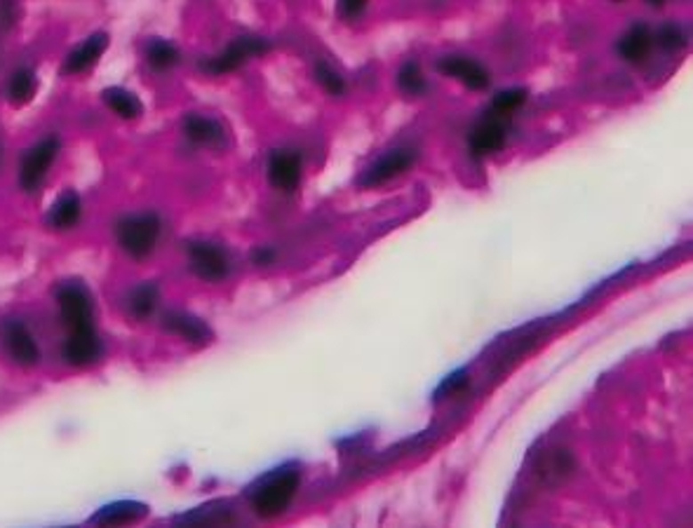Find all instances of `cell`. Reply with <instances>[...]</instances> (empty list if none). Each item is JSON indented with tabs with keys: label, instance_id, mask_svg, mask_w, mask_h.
Returning <instances> with one entry per match:
<instances>
[{
	"label": "cell",
	"instance_id": "14",
	"mask_svg": "<svg viewBox=\"0 0 693 528\" xmlns=\"http://www.w3.org/2000/svg\"><path fill=\"white\" fill-rule=\"evenodd\" d=\"M183 137L193 141L197 146H222L226 141V130H223V124L214 117L207 116H197V113H189V116L183 117L181 123Z\"/></svg>",
	"mask_w": 693,
	"mask_h": 528
},
{
	"label": "cell",
	"instance_id": "6",
	"mask_svg": "<svg viewBox=\"0 0 693 528\" xmlns=\"http://www.w3.org/2000/svg\"><path fill=\"white\" fill-rule=\"evenodd\" d=\"M508 130H511V116L487 111V116H482V120L468 134V148L475 157L494 156L505 146Z\"/></svg>",
	"mask_w": 693,
	"mask_h": 528
},
{
	"label": "cell",
	"instance_id": "29",
	"mask_svg": "<svg viewBox=\"0 0 693 528\" xmlns=\"http://www.w3.org/2000/svg\"><path fill=\"white\" fill-rule=\"evenodd\" d=\"M17 17H20V0H0V31H10L17 24Z\"/></svg>",
	"mask_w": 693,
	"mask_h": 528
},
{
	"label": "cell",
	"instance_id": "27",
	"mask_svg": "<svg viewBox=\"0 0 693 528\" xmlns=\"http://www.w3.org/2000/svg\"><path fill=\"white\" fill-rule=\"evenodd\" d=\"M656 36V43L661 47H665V50H670V52H674V50H680V47L687 45V33H684V28L677 24V21H667V24H663L661 31L654 33Z\"/></svg>",
	"mask_w": 693,
	"mask_h": 528
},
{
	"label": "cell",
	"instance_id": "26",
	"mask_svg": "<svg viewBox=\"0 0 693 528\" xmlns=\"http://www.w3.org/2000/svg\"><path fill=\"white\" fill-rule=\"evenodd\" d=\"M315 80L320 83V87L332 97H343L346 94V80L336 68L327 64V61H318L315 64Z\"/></svg>",
	"mask_w": 693,
	"mask_h": 528
},
{
	"label": "cell",
	"instance_id": "22",
	"mask_svg": "<svg viewBox=\"0 0 693 528\" xmlns=\"http://www.w3.org/2000/svg\"><path fill=\"white\" fill-rule=\"evenodd\" d=\"M38 90V78L31 68H20L12 73V78L7 83V97L14 106H27Z\"/></svg>",
	"mask_w": 693,
	"mask_h": 528
},
{
	"label": "cell",
	"instance_id": "23",
	"mask_svg": "<svg viewBox=\"0 0 693 528\" xmlns=\"http://www.w3.org/2000/svg\"><path fill=\"white\" fill-rule=\"evenodd\" d=\"M146 61L153 71H170L179 64V50L167 40L156 38L146 45Z\"/></svg>",
	"mask_w": 693,
	"mask_h": 528
},
{
	"label": "cell",
	"instance_id": "12",
	"mask_svg": "<svg viewBox=\"0 0 693 528\" xmlns=\"http://www.w3.org/2000/svg\"><path fill=\"white\" fill-rule=\"evenodd\" d=\"M3 340H5L7 355L12 357L14 364L31 369L40 362V348L36 346V339L27 329V324H21L17 320H7L3 326Z\"/></svg>",
	"mask_w": 693,
	"mask_h": 528
},
{
	"label": "cell",
	"instance_id": "9",
	"mask_svg": "<svg viewBox=\"0 0 693 528\" xmlns=\"http://www.w3.org/2000/svg\"><path fill=\"white\" fill-rule=\"evenodd\" d=\"M438 71L447 78L458 80L468 90L482 92L491 85L489 71L479 64L478 59L463 57V54H447L438 61Z\"/></svg>",
	"mask_w": 693,
	"mask_h": 528
},
{
	"label": "cell",
	"instance_id": "28",
	"mask_svg": "<svg viewBox=\"0 0 693 528\" xmlns=\"http://www.w3.org/2000/svg\"><path fill=\"white\" fill-rule=\"evenodd\" d=\"M367 5H369V0H336V12L343 20L355 21L365 14Z\"/></svg>",
	"mask_w": 693,
	"mask_h": 528
},
{
	"label": "cell",
	"instance_id": "31",
	"mask_svg": "<svg viewBox=\"0 0 693 528\" xmlns=\"http://www.w3.org/2000/svg\"><path fill=\"white\" fill-rule=\"evenodd\" d=\"M273 249H266V247H262V249H256V252H254V263H256V266H269V263L270 261H273Z\"/></svg>",
	"mask_w": 693,
	"mask_h": 528
},
{
	"label": "cell",
	"instance_id": "24",
	"mask_svg": "<svg viewBox=\"0 0 693 528\" xmlns=\"http://www.w3.org/2000/svg\"><path fill=\"white\" fill-rule=\"evenodd\" d=\"M398 87L405 92L407 97H423L428 92V80L416 61H407L398 71Z\"/></svg>",
	"mask_w": 693,
	"mask_h": 528
},
{
	"label": "cell",
	"instance_id": "17",
	"mask_svg": "<svg viewBox=\"0 0 693 528\" xmlns=\"http://www.w3.org/2000/svg\"><path fill=\"white\" fill-rule=\"evenodd\" d=\"M106 47H109V36L101 31L92 33L83 45L76 47V50L66 57L64 71L73 73V76H76V73L87 71L90 66H94L99 59H101V54L106 52Z\"/></svg>",
	"mask_w": 693,
	"mask_h": 528
},
{
	"label": "cell",
	"instance_id": "30",
	"mask_svg": "<svg viewBox=\"0 0 693 528\" xmlns=\"http://www.w3.org/2000/svg\"><path fill=\"white\" fill-rule=\"evenodd\" d=\"M465 385V372H458V373H452L449 379L445 380V383L439 385V390H438V397H447L449 392H456L461 390Z\"/></svg>",
	"mask_w": 693,
	"mask_h": 528
},
{
	"label": "cell",
	"instance_id": "2",
	"mask_svg": "<svg viewBox=\"0 0 693 528\" xmlns=\"http://www.w3.org/2000/svg\"><path fill=\"white\" fill-rule=\"evenodd\" d=\"M163 230V221L156 212H141V214H127L116 223V237L125 254L130 259H146L157 244Z\"/></svg>",
	"mask_w": 693,
	"mask_h": 528
},
{
	"label": "cell",
	"instance_id": "1",
	"mask_svg": "<svg viewBox=\"0 0 693 528\" xmlns=\"http://www.w3.org/2000/svg\"><path fill=\"white\" fill-rule=\"evenodd\" d=\"M299 484H302V475L294 468H280L263 475L249 489L252 509L262 519H273V516L282 515L289 508V502L294 500Z\"/></svg>",
	"mask_w": 693,
	"mask_h": 528
},
{
	"label": "cell",
	"instance_id": "10",
	"mask_svg": "<svg viewBox=\"0 0 693 528\" xmlns=\"http://www.w3.org/2000/svg\"><path fill=\"white\" fill-rule=\"evenodd\" d=\"M416 163V153L412 148H392L386 156H381L374 164H369L365 174L360 176V186L365 188H374L381 183L391 181L395 176L405 174L407 170H412V164Z\"/></svg>",
	"mask_w": 693,
	"mask_h": 528
},
{
	"label": "cell",
	"instance_id": "16",
	"mask_svg": "<svg viewBox=\"0 0 693 528\" xmlns=\"http://www.w3.org/2000/svg\"><path fill=\"white\" fill-rule=\"evenodd\" d=\"M163 326L167 332L181 336L186 343H193V346H205L212 340V329L205 324L200 317L189 313H167L163 320Z\"/></svg>",
	"mask_w": 693,
	"mask_h": 528
},
{
	"label": "cell",
	"instance_id": "5",
	"mask_svg": "<svg viewBox=\"0 0 693 528\" xmlns=\"http://www.w3.org/2000/svg\"><path fill=\"white\" fill-rule=\"evenodd\" d=\"M60 153V139L47 137L24 153L20 160V186L27 193H33L40 183L45 181L47 172L52 167L54 157Z\"/></svg>",
	"mask_w": 693,
	"mask_h": 528
},
{
	"label": "cell",
	"instance_id": "11",
	"mask_svg": "<svg viewBox=\"0 0 693 528\" xmlns=\"http://www.w3.org/2000/svg\"><path fill=\"white\" fill-rule=\"evenodd\" d=\"M303 163L296 150L278 148L269 157V179L275 190L282 193H294L302 183Z\"/></svg>",
	"mask_w": 693,
	"mask_h": 528
},
{
	"label": "cell",
	"instance_id": "8",
	"mask_svg": "<svg viewBox=\"0 0 693 528\" xmlns=\"http://www.w3.org/2000/svg\"><path fill=\"white\" fill-rule=\"evenodd\" d=\"M101 352H104V346H101V339H99L94 324L71 329L64 340V348H61L64 362L68 366H76V369L94 364L101 357Z\"/></svg>",
	"mask_w": 693,
	"mask_h": 528
},
{
	"label": "cell",
	"instance_id": "4",
	"mask_svg": "<svg viewBox=\"0 0 693 528\" xmlns=\"http://www.w3.org/2000/svg\"><path fill=\"white\" fill-rule=\"evenodd\" d=\"M54 299H57L61 322H64L68 332L94 324V306H92V296L85 289V284L64 282L54 292Z\"/></svg>",
	"mask_w": 693,
	"mask_h": 528
},
{
	"label": "cell",
	"instance_id": "3",
	"mask_svg": "<svg viewBox=\"0 0 693 528\" xmlns=\"http://www.w3.org/2000/svg\"><path fill=\"white\" fill-rule=\"evenodd\" d=\"M269 43L256 36H240L233 43L223 47L222 52L212 59H205L200 68L210 76H223V73L238 71L245 61L254 57H262L263 52H269Z\"/></svg>",
	"mask_w": 693,
	"mask_h": 528
},
{
	"label": "cell",
	"instance_id": "13",
	"mask_svg": "<svg viewBox=\"0 0 693 528\" xmlns=\"http://www.w3.org/2000/svg\"><path fill=\"white\" fill-rule=\"evenodd\" d=\"M656 45V36L654 31L649 28V24L644 21H637L628 31L623 33L621 40L616 43V52L623 61H628L633 66L644 64L649 57H651V50Z\"/></svg>",
	"mask_w": 693,
	"mask_h": 528
},
{
	"label": "cell",
	"instance_id": "18",
	"mask_svg": "<svg viewBox=\"0 0 693 528\" xmlns=\"http://www.w3.org/2000/svg\"><path fill=\"white\" fill-rule=\"evenodd\" d=\"M83 216V203L76 190L61 193L47 212V226L52 230H71Z\"/></svg>",
	"mask_w": 693,
	"mask_h": 528
},
{
	"label": "cell",
	"instance_id": "21",
	"mask_svg": "<svg viewBox=\"0 0 693 528\" xmlns=\"http://www.w3.org/2000/svg\"><path fill=\"white\" fill-rule=\"evenodd\" d=\"M571 468H574V460H571V453L564 449L550 451L545 460L538 465V475L543 476L545 484H560L569 476Z\"/></svg>",
	"mask_w": 693,
	"mask_h": 528
},
{
	"label": "cell",
	"instance_id": "20",
	"mask_svg": "<svg viewBox=\"0 0 693 528\" xmlns=\"http://www.w3.org/2000/svg\"><path fill=\"white\" fill-rule=\"evenodd\" d=\"M157 299H160V292H157L156 282H144L130 292L127 296V308H130L132 317L137 320H149L157 308Z\"/></svg>",
	"mask_w": 693,
	"mask_h": 528
},
{
	"label": "cell",
	"instance_id": "19",
	"mask_svg": "<svg viewBox=\"0 0 693 528\" xmlns=\"http://www.w3.org/2000/svg\"><path fill=\"white\" fill-rule=\"evenodd\" d=\"M101 99H104V104L111 108L116 116H120L123 120H137L144 113V104H141V99L134 94V92L125 90V87H106L101 92Z\"/></svg>",
	"mask_w": 693,
	"mask_h": 528
},
{
	"label": "cell",
	"instance_id": "25",
	"mask_svg": "<svg viewBox=\"0 0 693 528\" xmlns=\"http://www.w3.org/2000/svg\"><path fill=\"white\" fill-rule=\"evenodd\" d=\"M529 99V92L524 87H508V90H501L494 94L489 104V111L501 113V116H512L517 108H522Z\"/></svg>",
	"mask_w": 693,
	"mask_h": 528
},
{
	"label": "cell",
	"instance_id": "32",
	"mask_svg": "<svg viewBox=\"0 0 693 528\" xmlns=\"http://www.w3.org/2000/svg\"><path fill=\"white\" fill-rule=\"evenodd\" d=\"M618 3V0H616ZM647 3H651V5H663V0H647Z\"/></svg>",
	"mask_w": 693,
	"mask_h": 528
},
{
	"label": "cell",
	"instance_id": "7",
	"mask_svg": "<svg viewBox=\"0 0 693 528\" xmlns=\"http://www.w3.org/2000/svg\"><path fill=\"white\" fill-rule=\"evenodd\" d=\"M189 261L193 273L205 282H222L230 273V259L226 249L207 240L189 242Z\"/></svg>",
	"mask_w": 693,
	"mask_h": 528
},
{
	"label": "cell",
	"instance_id": "15",
	"mask_svg": "<svg viewBox=\"0 0 693 528\" xmlns=\"http://www.w3.org/2000/svg\"><path fill=\"white\" fill-rule=\"evenodd\" d=\"M149 515V505L139 500H118L94 512L90 516V524L97 526H125V524L141 522Z\"/></svg>",
	"mask_w": 693,
	"mask_h": 528
}]
</instances>
